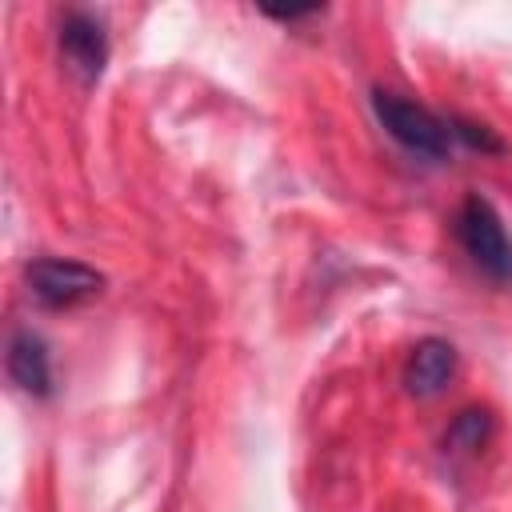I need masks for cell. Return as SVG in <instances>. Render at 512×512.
Here are the masks:
<instances>
[{"mask_svg":"<svg viewBox=\"0 0 512 512\" xmlns=\"http://www.w3.org/2000/svg\"><path fill=\"white\" fill-rule=\"evenodd\" d=\"M372 112L380 120V128L400 144L408 148L412 156H424V160H448L452 156V128L444 116H436L432 108L400 96V92H388V88H376L372 92Z\"/></svg>","mask_w":512,"mask_h":512,"instance_id":"cell-1","label":"cell"},{"mask_svg":"<svg viewBox=\"0 0 512 512\" xmlns=\"http://www.w3.org/2000/svg\"><path fill=\"white\" fill-rule=\"evenodd\" d=\"M456 240L468 260L496 284H512V236L484 196H468L456 212Z\"/></svg>","mask_w":512,"mask_h":512,"instance_id":"cell-2","label":"cell"},{"mask_svg":"<svg viewBox=\"0 0 512 512\" xmlns=\"http://www.w3.org/2000/svg\"><path fill=\"white\" fill-rule=\"evenodd\" d=\"M100 288H104V276L80 260L40 256L28 264V292L44 308H76V304L100 296Z\"/></svg>","mask_w":512,"mask_h":512,"instance_id":"cell-3","label":"cell"},{"mask_svg":"<svg viewBox=\"0 0 512 512\" xmlns=\"http://www.w3.org/2000/svg\"><path fill=\"white\" fill-rule=\"evenodd\" d=\"M60 56L84 84L100 80V72L108 64V32H104V24L84 8L64 12V20H60Z\"/></svg>","mask_w":512,"mask_h":512,"instance_id":"cell-4","label":"cell"},{"mask_svg":"<svg viewBox=\"0 0 512 512\" xmlns=\"http://www.w3.org/2000/svg\"><path fill=\"white\" fill-rule=\"evenodd\" d=\"M456 376V348L440 336H424L412 352H408V364H404V388L420 400L428 396H440Z\"/></svg>","mask_w":512,"mask_h":512,"instance_id":"cell-5","label":"cell"},{"mask_svg":"<svg viewBox=\"0 0 512 512\" xmlns=\"http://www.w3.org/2000/svg\"><path fill=\"white\" fill-rule=\"evenodd\" d=\"M8 376L28 396H48L52 392L48 344L36 332H12V340H8Z\"/></svg>","mask_w":512,"mask_h":512,"instance_id":"cell-6","label":"cell"},{"mask_svg":"<svg viewBox=\"0 0 512 512\" xmlns=\"http://www.w3.org/2000/svg\"><path fill=\"white\" fill-rule=\"evenodd\" d=\"M488 436H492V412L488 408H464V412L452 416V424L444 432V448L456 452V456H464V452L484 448Z\"/></svg>","mask_w":512,"mask_h":512,"instance_id":"cell-7","label":"cell"},{"mask_svg":"<svg viewBox=\"0 0 512 512\" xmlns=\"http://www.w3.org/2000/svg\"><path fill=\"white\" fill-rule=\"evenodd\" d=\"M448 128H452V140H460V144H464V148H472V152H504V140H500L492 128L476 124V120L448 116Z\"/></svg>","mask_w":512,"mask_h":512,"instance_id":"cell-8","label":"cell"}]
</instances>
